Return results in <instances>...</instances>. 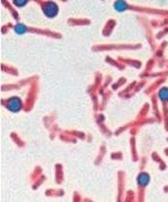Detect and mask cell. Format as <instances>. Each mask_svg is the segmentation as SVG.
<instances>
[{
  "mask_svg": "<svg viewBox=\"0 0 168 202\" xmlns=\"http://www.w3.org/2000/svg\"><path fill=\"white\" fill-rule=\"evenodd\" d=\"M43 11L46 17L48 18H54L58 14V7L55 2H47L43 7Z\"/></svg>",
  "mask_w": 168,
  "mask_h": 202,
  "instance_id": "cell-1",
  "label": "cell"
},
{
  "mask_svg": "<svg viewBox=\"0 0 168 202\" xmlns=\"http://www.w3.org/2000/svg\"><path fill=\"white\" fill-rule=\"evenodd\" d=\"M21 107H23V103L18 97H13L7 102V108L13 112H18L21 109Z\"/></svg>",
  "mask_w": 168,
  "mask_h": 202,
  "instance_id": "cell-2",
  "label": "cell"
},
{
  "mask_svg": "<svg viewBox=\"0 0 168 202\" xmlns=\"http://www.w3.org/2000/svg\"><path fill=\"white\" fill-rule=\"evenodd\" d=\"M149 181H150V176H149L147 173H141V174H139L138 177H137V182L141 186H146L149 183Z\"/></svg>",
  "mask_w": 168,
  "mask_h": 202,
  "instance_id": "cell-3",
  "label": "cell"
},
{
  "mask_svg": "<svg viewBox=\"0 0 168 202\" xmlns=\"http://www.w3.org/2000/svg\"><path fill=\"white\" fill-rule=\"evenodd\" d=\"M127 7H128V5L124 1H116V3H114V9L116 11H123V10L127 9Z\"/></svg>",
  "mask_w": 168,
  "mask_h": 202,
  "instance_id": "cell-4",
  "label": "cell"
},
{
  "mask_svg": "<svg viewBox=\"0 0 168 202\" xmlns=\"http://www.w3.org/2000/svg\"><path fill=\"white\" fill-rule=\"evenodd\" d=\"M26 30H27V27L25 26V25H23V24H18V25H16V27H15V32H16L18 35L24 34Z\"/></svg>",
  "mask_w": 168,
  "mask_h": 202,
  "instance_id": "cell-5",
  "label": "cell"
},
{
  "mask_svg": "<svg viewBox=\"0 0 168 202\" xmlns=\"http://www.w3.org/2000/svg\"><path fill=\"white\" fill-rule=\"evenodd\" d=\"M159 98L162 99V101L168 100V89L167 88H162V90L159 91Z\"/></svg>",
  "mask_w": 168,
  "mask_h": 202,
  "instance_id": "cell-6",
  "label": "cell"
},
{
  "mask_svg": "<svg viewBox=\"0 0 168 202\" xmlns=\"http://www.w3.org/2000/svg\"><path fill=\"white\" fill-rule=\"evenodd\" d=\"M15 3H16V6H18V7H23V6H25L27 3V1L26 0H16L15 1Z\"/></svg>",
  "mask_w": 168,
  "mask_h": 202,
  "instance_id": "cell-7",
  "label": "cell"
}]
</instances>
